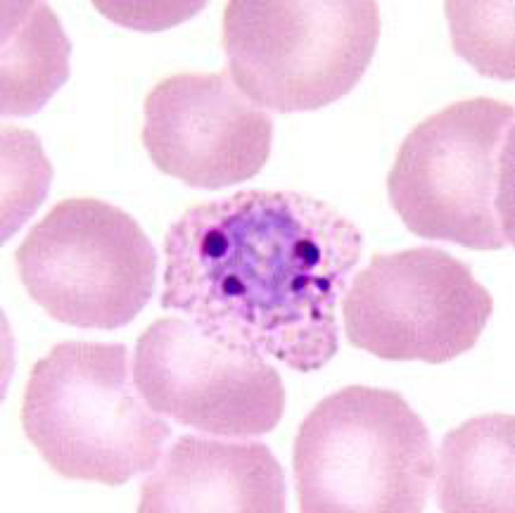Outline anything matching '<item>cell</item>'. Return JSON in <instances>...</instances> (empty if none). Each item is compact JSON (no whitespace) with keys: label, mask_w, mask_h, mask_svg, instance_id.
<instances>
[{"label":"cell","mask_w":515,"mask_h":513,"mask_svg":"<svg viewBox=\"0 0 515 513\" xmlns=\"http://www.w3.org/2000/svg\"><path fill=\"white\" fill-rule=\"evenodd\" d=\"M514 107L478 96L416 124L388 174L390 203L430 240L497 250L514 242Z\"/></svg>","instance_id":"obj_1"},{"label":"cell","mask_w":515,"mask_h":513,"mask_svg":"<svg viewBox=\"0 0 515 513\" xmlns=\"http://www.w3.org/2000/svg\"><path fill=\"white\" fill-rule=\"evenodd\" d=\"M293 466L302 513H419L436 477L422 418L395 390L353 384L301 423Z\"/></svg>","instance_id":"obj_2"},{"label":"cell","mask_w":515,"mask_h":513,"mask_svg":"<svg viewBox=\"0 0 515 513\" xmlns=\"http://www.w3.org/2000/svg\"><path fill=\"white\" fill-rule=\"evenodd\" d=\"M121 375L105 343L60 342L34 363L20 420L26 437L58 475L118 486L153 458L162 421L125 401Z\"/></svg>","instance_id":"obj_3"},{"label":"cell","mask_w":515,"mask_h":513,"mask_svg":"<svg viewBox=\"0 0 515 513\" xmlns=\"http://www.w3.org/2000/svg\"><path fill=\"white\" fill-rule=\"evenodd\" d=\"M32 300L56 321L113 328L150 299L157 256L135 218L92 197L61 200L29 230L14 253Z\"/></svg>","instance_id":"obj_4"},{"label":"cell","mask_w":515,"mask_h":513,"mask_svg":"<svg viewBox=\"0 0 515 513\" xmlns=\"http://www.w3.org/2000/svg\"><path fill=\"white\" fill-rule=\"evenodd\" d=\"M493 309L469 265L424 246L372 255L357 284L353 320L376 357L440 364L475 346Z\"/></svg>","instance_id":"obj_5"},{"label":"cell","mask_w":515,"mask_h":513,"mask_svg":"<svg viewBox=\"0 0 515 513\" xmlns=\"http://www.w3.org/2000/svg\"><path fill=\"white\" fill-rule=\"evenodd\" d=\"M223 44L236 88L265 111L323 107L348 66L350 44L320 0H231Z\"/></svg>","instance_id":"obj_6"},{"label":"cell","mask_w":515,"mask_h":513,"mask_svg":"<svg viewBox=\"0 0 515 513\" xmlns=\"http://www.w3.org/2000/svg\"><path fill=\"white\" fill-rule=\"evenodd\" d=\"M143 114L141 139L153 165L194 188L244 181L272 144L270 117L225 71L178 73L160 80L145 96Z\"/></svg>","instance_id":"obj_7"},{"label":"cell","mask_w":515,"mask_h":513,"mask_svg":"<svg viewBox=\"0 0 515 513\" xmlns=\"http://www.w3.org/2000/svg\"><path fill=\"white\" fill-rule=\"evenodd\" d=\"M282 468L265 444L186 435L143 483V512L275 513L284 497Z\"/></svg>","instance_id":"obj_8"},{"label":"cell","mask_w":515,"mask_h":513,"mask_svg":"<svg viewBox=\"0 0 515 513\" xmlns=\"http://www.w3.org/2000/svg\"><path fill=\"white\" fill-rule=\"evenodd\" d=\"M436 466L437 497L447 513L515 512V417L468 419L444 436Z\"/></svg>","instance_id":"obj_9"},{"label":"cell","mask_w":515,"mask_h":513,"mask_svg":"<svg viewBox=\"0 0 515 513\" xmlns=\"http://www.w3.org/2000/svg\"><path fill=\"white\" fill-rule=\"evenodd\" d=\"M72 46L45 1L0 0V115L37 113L68 80Z\"/></svg>","instance_id":"obj_10"},{"label":"cell","mask_w":515,"mask_h":513,"mask_svg":"<svg viewBox=\"0 0 515 513\" xmlns=\"http://www.w3.org/2000/svg\"><path fill=\"white\" fill-rule=\"evenodd\" d=\"M514 0H447L452 48L480 75L514 79Z\"/></svg>","instance_id":"obj_11"},{"label":"cell","mask_w":515,"mask_h":513,"mask_svg":"<svg viewBox=\"0 0 515 513\" xmlns=\"http://www.w3.org/2000/svg\"><path fill=\"white\" fill-rule=\"evenodd\" d=\"M0 131L1 222L5 241L45 201L54 170L33 130L7 123L1 124Z\"/></svg>","instance_id":"obj_12"},{"label":"cell","mask_w":515,"mask_h":513,"mask_svg":"<svg viewBox=\"0 0 515 513\" xmlns=\"http://www.w3.org/2000/svg\"><path fill=\"white\" fill-rule=\"evenodd\" d=\"M110 21L135 31H160L176 26L198 13L205 1H91Z\"/></svg>","instance_id":"obj_13"}]
</instances>
